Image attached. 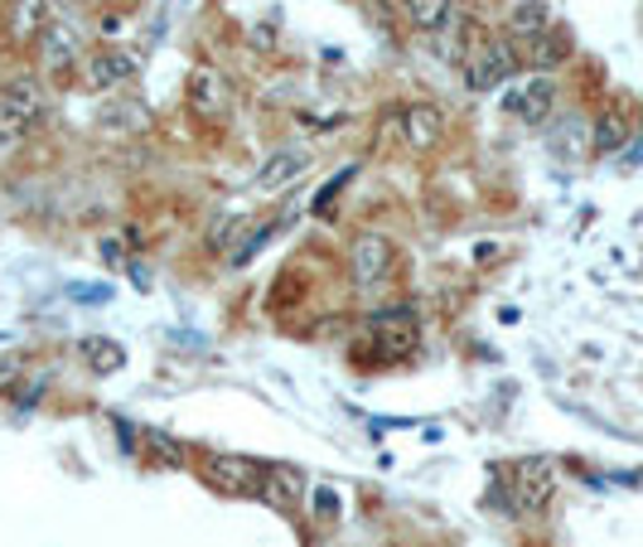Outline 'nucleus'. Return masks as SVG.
Instances as JSON below:
<instances>
[{
  "label": "nucleus",
  "mask_w": 643,
  "mask_h": 547,
  "mask_svg": "<svg viewBox=\"0 0 643 547\" xmlns=\"http://www.w3.org/2000/svg\"><path fill=\"white\" fill-rule=\"evenodd\" d=\"M523 73V53H517L513 39H484L479 49L460 63V78H465L469 93H493V87L513 83Z\"/></svg>",
  "instance_id": "nucleus-1"
},
{
  "label": "nucleus",
  "mask_w": 643,
  "mask_h": 547,
  "mask_svg": "<svg viewBox=\"0 0 643 547\" xmlns=\"http://www.w3.org/2000/svg\"><path fill=\"white\" fill-rule=\"evenodd\" d=\"M503 111L508 117H517V121H527V127L551 121V111H557V78L551 73L513 78V87L503 93Z\"/></svg>",
  "instance_id": "nucleus-2"
},
{
  "label": "nucleus",
  "mask_w": 643,
  "mask_h": 547,
  "mask_svg": "<svg viewBox=\"0 0 643 547\" xmlns=\"http://www.w3.org/2000/svg\"><path fill=\"white\" fill-rule=\"evenodd\" d=\"M508 485H513V504L527 509V513H541L557 495V465L547 455H527L508 471Z\"/></svg>",
  "instance_id": "nucleus-3"
},
{
  "label": "nucleus",
  "mask_w": 643,
  "mask_h": 547,
  "mask_svg": "<svg viewBox=\"0 0 643 547\" xmlns=\"http://www.w3.org/2000/svg\"><path fill=\"white\" fill-rule=\"evenodd\" d=\"M199 475L213 489H223V495H257V485H262V465H252L247 455H223V451L199 455Z\"/></svg>",
  "instance_id": "nucleus-4"
},
{
  "label": "nucleus",
  "mask_w": 643,
  "mask_h": 547,
  "mask_svg": "<svg viewBox=\"0 0 643 547\" xmlns=\"http://www.w3.org/2000/svg\"><path fill=\"white\" fill-rule=\"evenodd\" d=\"M372 344L382 359H406L421 344V325L412 310H382V316H372Z\"/></svg>",
  "instance_id": "nucleus-5"
},
{
  "label": "nucleus",
  "mask_w": 643,
  "mask_h": 547,
  "mask_svg": "<svg viewBox=\"0 0 643 547\" xmlns=\"http://www.w3.org/2000/svg\"><path fill=\"white\" fill-rule=\"evenodd\" d=\"M135 73H141V59H135V53H127V49H117V44H107V49L87 53V63H83L87 87H97V93H117V87H127Z\"/></svg>",
  "instance_id": "nucleus-6"
},
{
  "label": "nucleus",
  "mask_w": 643,
  "mask_h": 547,
  "mask_svg": "<svg viewBox=\"0 0 643 547\" xmlns=\"http://www.w3.org/2000/svg\"><path fill=\"white\" fill-rule=\"evenodd\" d=\"M348 272H354L358 286L388 282V272H392V242L382 238V233H358L354 252H348Z\"/></svg>",
  "instance_id": "nucleus-7"
},
{
  "label": "nucleus",
  "mask_w": 643,
  "mask_h": 547,
  "mask_svg": "<svg viewBox=\"0 0 643 547\" xmlns=\"http://www.w3.org/2000/svg\"><path fill=\"white\" fill-rule=\"evenodd\" d=\"M397 127H402V141L412 151H436L440 141H445V111H440L436 103H412V107H402L397 111Z\"/></svg>",
  "instance_id": "nucleus-8"
},
{
  "label": "nucleus",
  "mask_w": 643,
  "mask_h": 547,
  "mask_svg": "<svg viewBox=\"0 0 643 547\" xmlns=\"http://www.w3.org/2000/svg\"><path fill=\"white\" fill-rule=\"evenodd\" d=\"M228 107H233L228 78L213 73V69H194V73H189V111H194V117L218 121V117H228Z\"/></svg>",
  "instance_id": "nucleus-9"
},
{
  "label": "nucleus",
  "mask_w": 643,
  "mask_h": 547,
  "mask_svg": "<svg viewBox=\"0 0 643 547\" xmlns=\"http://www.w3.org/2000/svg\"><path fill=\"white\" fill-rule=\"evenodd\" d=\"M300 495H305L300 471H290V465H266L262 471V485H257V499H262V504H271L276 513H296Z\"/></svg>",
  "instance_id": "nucleus-10"
},
{
  "label": "nucleus",
  "mask_w": 643,
  "mask_h": 547,
  "mask_svg": "<svg viewBox=\"0 0 643 547\" xmlns=\"http://www.w3.org/2000/svg\"><path fill=\"white\" fill-rule=\"evenodd\" d=\"M0 111H10V117H20L25 127H39L49 103H44V87L39 78H10L5 87H0Z\"/></svg>",
  "instance_id": "nucleus-11"
},
{
  "label": "nucleus",
  "mask_w": 643,
  "mask_h": 547,
  "mask_svg": "<svg viewBox=\"0 0 643 547\" xmlns=\"http://www.w3.org/2000/svg\"><path fill=\"white\" fill-rule=\"evenodd\" d=\"M78 63V35L68 25H49L39 35V69L44 73H68Z\"/></svg>",
  "instance_id": "nucleus-12"
},
{
  "label": "nucleus",
  "mask_w": 643,
  "mask_h": 547,
  "mask_svg": "<svg viewBox=\"0 0 643 547\" xmlns=\"http://www.w3.org/2000/svg\"><path fill=\"white\" fill-rule=\"evenodd\" d=\"M567 59H571V39L561 35V29H547V35L527 39L523 69H533V73H551V69H557V63H567Z\"/></svg>",
  "instance_id": "nucleus-13"
},
{
  "label": "nucleus",
  "mask_w": 643,
  "mask_h": 547,
  "mask_svg": "<svg viewBox=\"0 0 643 547\" xmlns=\"http://www.w3.org/2000/svg\"><path fill=\"white\" fill-rule=\"evenodd\" d=\"M49 0H10V35L15 44H29L49 29Z\"/></svg>",
  "instance_id": "nucleus-14"
},
{
  "label": "nucleus",
  "mask_w": 643,
  "mask_h": 547,
  "mask_svg": "<svg viewBox=\"0 0 643 547\" xmlns=\"http://www.w3.org/2000/svg\"><path fill=\"white\" fill-rule=\"evenodd\" d=\"M551 151H557L561 160H581L585 151H595L591 146V121H581V117L557 121V127H551Z\"/></svg>",
  "instance_id": "nucleus-15"
},
{
  "label": "nucleus",
  "mask_w": 643,
  "mask_h": 547,
  "mask_svg": "<svg viewBox=\"0 0 643 547\" xmlns=\"http://www.w3.org/2000/svg\"><path fill=\"white\" fill-rule=\"evenodd\" d=\"M508 29H513L517 39H537L551 29V5L547 0H517L513 15H508Z\"/></svg>",
  "instance_id": "nucleus-16"
},
{
  "label": "nucleus",
  "mask_w": 643,
  "mask_h": 547,
  "mask_svg": "<svg viewBox=\"0 0 643 547\" xmlns=\"http://www.w3.org/2000/svg\"><path fill=\"white\" fill-rule=\"evenodd\" d=\"M97 121L117 131H145L151 127V111H145V103H135V97H117V103H107L97 111Z\"/></svg>",
  "instance_id": "nucleus-17"
},
{
  "label": "nucleus",
  "mask_w": 643,
  "mask_h": 547,
  "mask_svg": "<svg viewBox=\"0 0 643 547\" xmlns=\"http://www.w3.org/2000/svg\"><path fill=\"white\" fill-rule=\"evenodd\" d=\"M305 170H310V151H281L276 160L257 175V189H281L286 180H296V175H305Z\"/></svg>",
  "instance_id": "nucleus-18"
},
{
  "label": "nucleus",
  "mask_w": 643,
  "mask_h": 547,
  "mask_svg": "<svg viewBox=\"0 0 643 547\" xmlns=\"http://www.w3.org/2000/svg\"><path fill=\"white\" fill-rule=\"evenodd\" d=\"M629 141V121H624V111H600V121L591 127V146H595V155H609V151H619Z\"/></svg>",
  "instance_id": "nucleus-19"
},
{
  "label": "nucleus",
  "mask_w": 643,
  "mask_h": 547,
  "mask_svg": "<svg viewBox=\"0 0 643 547\" xmlns=\"http://www.w3.org/2000/svg\"><path fill=\"white\" fill-rule=\"evenodd\" d=\"M145 451H151V461H160L165 471H184L189 465V451L160 427H145Z\"/></svg>",
  "instance_id": "nucleus-20"
},
{
  "label": "nucleus",
  "mask_w": 643,
  "mask_h": 547,
  "mask_svg": "<svg viewBox=\"0 0 643 547\" xmlns=\"http://www.w3.org/2000/svg\"><path fill=\"white\" fill-rule=\"evenodd\" d=\"M402 10L416 29H440L450 20V0H402Z\"/></svg>",
  "instance_id": "nucleus-21"
},
{
  "label": "nucleus",
  "mask_w": 643,
  "mask_h": 547,
  "mask_svg": "<svg viewBox=\"0 0 643 547\" xmlns=\"http://www.w3.org/2000/svg\"><path fill=\"white\" fill-rule=\"evenodd\" d=\"M78 349L87 354L93 373H117V368H121V344H111V340H83Z\"/></svg>",
  "instance_id": "nucleus-22"
},
{
  "label": "nucleus",
  "mask_w": 643,
  "mask_h": 547,
  "mask_svg": "<svg viewBox=\"0 0 643 547\" xmlns=\"http://www.w3.org/2000/svg\"><path fill=\"white\" fill-rule=\"evenodd\" d=\"M29 131H34V127H25L20 117L0 111V160H10V155H15L20 146H25V141H29Z\"/></svg>",
  "instance_id": "nucleus-23"
},
{
  "label": "nucleus",
  "mask_w": 643,
  "mask_h": 547,
  "mask_svg": "<svg viewBox=\"0 0 643 547\" xmlns=\"http://www.w3.org/2000/svg\"><path fill=\"white\" fill-rule=\"evenodd\" d=\"M314 504H320V509H314L320 519H334V513H338V495H334V489H320V495H314Z\"/></svg>",
  "instance_id": "nucleus-24"
}]
</instances>
